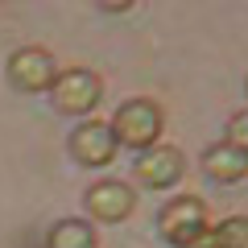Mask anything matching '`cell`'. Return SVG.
I'll return each instance as SVG.
<instances>
[{
    "label": "cell",
    "instance_id": "obj_6",
    "mask_svg": "<svg viewBox=\"0 0 248 248\" xmlns=\"http://www.w3.org/2000/svg\"><path fill=\"white\" fill-rule=\"evenodd\" d=\"M116 149H120V145H116L108 120H83L71 133V157L79 161V166H87V170L108 166V161L116 157Z\"/></svg>",
    "mask_w": 248,
    "mask_h": 248
},
{
    "label": "cell",
    "instance_id": "obj_5",
    "mask_svg": "<svg viewBox=\"0 0 248 248\" xmlns=\"http://www.w3.org/2000/svg\"><path fill=\"white\" fill-rule=\"evenodd\" d=\"M83 199H87V215L95 223H124L128 215H133V207H137L133 186H128V182H116V178L95 182Z\"/></svg>",
    "mask_w": 248,
    "mask_h": 248
},
{
    "label": "cell",
    "instance_id": "obj_3",
    "mask_svg": "<svg viewBox=\"0 0 248 248\" xmlns=\"http://www.w3.org/2000/svg\"><path fill=\"white\" fill-rule=\"evenodd\" d=\"M9 79H13L17 91L37 95V91H50V83L58 79V62H54V54L42 50V46H25V50H17L9 58Z\"/></svg>",
    "mask_w": 248,
    "mask_h": 248
},
{
    "label": "cell",
    "instance_id": "obj_2",
    "mask_svg": "<svg viewBox=\"0 0 248 248\" xmlns=\"http://www.w3.org/2000/svg\"><path fill=\"white\" fill-rule=\"evenodd\" d=\"M50 99L62 116H87L104 99V79L95 71H83V66L58 71V79L50 83Z\"/></svg>",
    "mask_w": 248,
    "mask_h": 248
},
{
    "label": "cell",
    "instance_id": "obj_11",
    "mask_svg": "<svg viewBox=\"0 0 248 248\" xmlns=\"http://www.w3.org/2000/svg\"><path fill=\"white\" fill-rule=\"evenodd\" d=\"M223 145H232V149L248 153V112H244V108L232 116V124H228V141H223Z\"/></svg>",
    "mask_w": 248,
    "mask_h": 248
},
{
    "label": "cell",
    "instance_id": "obj_7",
    "mask_svg": "<svg viewBox=\"0 0 248 248\" xmlns=\"http://www.w3.org/2000/svg\"><path fill=\"white\" fill-rule=\"evenodd\" d=\"M133 166H137L141 186H153V190H170V186L182 182V174H186V157L174 145H153V149H145Z\"/></svg>",
    "mask_w": 248,
    "mask_h": 248
},
{
    "label": "cell",
    "instance_id": "obj_4",
    "mask_svg": "<svg viewBox=\"0 0 248 248\" xmlns=\"http://www.w3.org/2000/svg\"><path fill=\"white\" fill-rule=\"evenodd\" d=\"M157 228H161V240H170V244H186L195 232L207 228V203L195 199V195L170 199V203L161 207V215H157Z\"/></svg>",
    "mask_w": 248,
    "mask_h": 248
},
{
    "label": "cell",
    "instance_id": "obj_10",
    "mask_svg": "<svg viewBox=\"0 0 248 248\" xmlns=\"http://www.w3.org/2000/svg\"><path fill=\"white\" fill-rule=\"evenodd\" d=\"M215 236H219V248H248V219L232 215V219H223L215 228Z\"/></svg>",
    "mask_w": 248,
    "mask_h": 248
},
{
    "label": "cell",
    "instance_id": "obj_9",
    "mask_svg": "<svg viewBox=\"0 0 248 248\" xmlns=\"http://www.w3.org/2000/svg\"><path fill=\"white\" fill-rule=\"evenodd\" d=\"M46 248H99V236L87 219H58L46 236Z\"/></svg>",
    "mask_w": 248,
    "mask_h": 248
},
{
    "label": "cell",
    "instance_id": "obj_12",
    "mask_svg": "<svg viewBox=\"0 0 248 248\" xmlns=\"http://www.w3.org/2000/svg\"><path fill=\"white\" fill-rule=\"evenodd\" d=\"M178 248H219V236H215V228H203V232H195V236L186 240V244H178Z\"/></svg>",
    "mask_w": 248,
    "mask_h": 248
},
{
    "label": "cell",
    "instance_id": "obj_1",
    "mask_svg": "<svg viewBox=\"0 0 248 248\" xmlns=\"http://www.w3.org/2000/svg\"><path fill=\"white\" fill-rule=\"evenodd\" d=\"M108 128H112L116 145H124V149H153L161 137V108L153 104V99H128V104L116 108V116L108 120Z\"/></svg>",
    "mask_w": 248,
    "mask_h": 248
},
{
    "label": "cell",
    "instance_id": "obj_8",
    "mask_svg": "<svg viewBox=\"0 0 248 248\" xmlns=\"http://www.w3.org/2000/svg\"><path fill=\"white\" fill-rule=\"evenodd\" d=\"M203 170L215 178V182H244L248 174V153L232 149V145H211L203 153Z\"/></svg>",
    "mask_w": 248,
    "mask_h": 248
}]
</instances>
